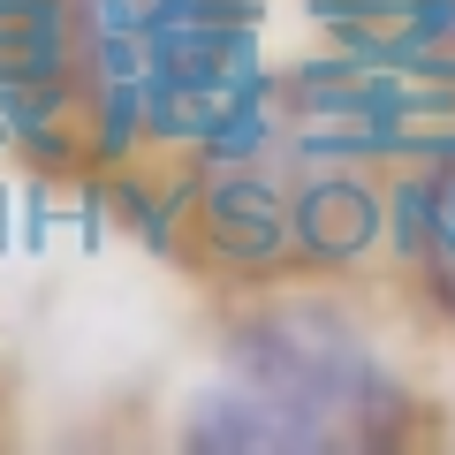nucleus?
Returning a JSON list of instances; mask_svg holds the SVG:
<instances>
[{"instance_id": "1", "label": "nucleus", "mask_w": 455, "mask_h": 455, "mask_svg": "<svg viewBox=\"0 0 455 455\" xmlns=\"http://www.w3.org/2000/svg\"><path fill=\"white\" fill-rule=\"evenodd\" d=\"M235 379H243L228 410L235 433L220 440L251 448H364L387 440L395 418H410L403 387L319 319H274L266 334H251Z\"/></svg>"}, {"instance_id": "2", "label": "nucleus", "mask_w": 455, "mask_h": 455, "mask_svg": "<svg viewBox=\"0 0 455 455\" xmlns=\"http://www.w3.org/2000/svg\"><path fill=\"white\" fill-rule=\"evenodd\" d=\"M395 235H403V266L418 281V296L440 319H455V137L403 182Z\"/></svg>"}, {"instance_id": "3", "label": "nucleus", "mask_w": 455, "mask_h": 455, "mask_svg": "<svg viewBox=\"0 0 455 455\" xmlns=\"http://www.w3.org/2000/svg\"><path fill=\"white\" fill-rule=\"evenodd\" d=\"M425 23H433V38L455 53V0H425Z\"/></svg>"}]
</instances>
